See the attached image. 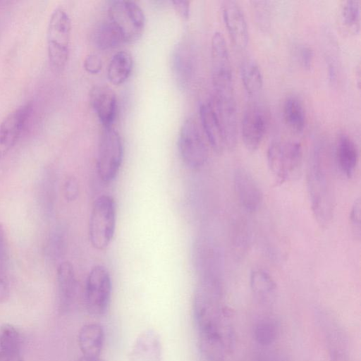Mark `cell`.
Listing matches in <instances>:
<instances>
[{
    "label": "cell",
    "instance_id": "cell-36",
    "mask_svg": "<svg viewBox=\"0 0 361 361\" xmlns=\"http://www.w3.org/2000/svg\"><path fill=\"white\" fill-rule=\"evenodd\" d=\"M8 249L4 228L0 224V274L6 276L8 266Z\"/></svg>",
    "mask_w": 361,
    "mask_h": 361
},
{
    "label": "cell",
    "instance_id": "cell-7",
    "mask_svg": "<svg viewBox=\"0 0 361 361\" xmlns=\"http://www.w3.org/2000/svg\"><path fill=\"white\" fill-rule=\"evenodd\" d=\"M123 158V146L119 133L112 127L105 128L101 135L97 170L104 183H111L117 176Z\"/></svg>",
    "mask_w": 361,
    "mask_h": 361
},
{
    "label": "cell",
    "instance_id": "cell-24",
    "mask_svg": "<svg viewBox=\"0 0 361 361\" xmlns=\"http://www.w3.org/2000/svg\"><path fill=\"white\" fill-rule=\"evenodd\" d=\"M104 332L97 323L87 324L78 333V345L82 356L99 357L104 345Z\"/></svg>",
    "mask_w": 361,
    "mask_h": 361
},
{
    "label": "cell",
    "instance_id": "cell-10",
    "mask_svg": "<svg viewBox=\"0 0 361 361\" xmlns=\"http://www.w3.org/2000/svg\"><path fill=\"white\" fill-rule=\"evenodd\" d=\"M212 75L214 90L233 87V73L226 42L221 32H215L211 40Z\"/></svg>",
    "mask_w": 361,
    "mask_h": 361
},
{
    "label": "cell",
    "instance_id": "cell-5",
    "mask_svg": "<svg viewBox=\"0 0 361 361\" xmlns=\"http://www.w3.org/2000/svg\"><path fill=\"white\" fill-rule=\"evenodd\" d=\"M302 156V145L298 141L279 140L269 145L267 160L276 183L283 184L293 177L300 166Z\"/></svg>",
    "mask_w": 361,
    "mask_h": 361
},
{
    "label": "cell",
    "instance_id": "cell-8",
    "mask_svg": "<svg viewBox=\"0 0 361 361\" xmlns=\"http://www.w3.org/2000/svg\"><path fill=\"white\" fill-rule=\"evenodd\" d=\"M178 148L181 159L186 166L199 169L204 165L209 157V149L197 121L187 118L182 124Z\"/></svg>",
    "mask_w": 361,
    "mask_h": 361
},
{
    "label": "cell",
    "instance_id": "cell-35",
    "mask_svg": "<svg viewBox=\"0 0 361 361\" xmlns=\"http://www.w3.org/2000/svg\"><path fill=\"white\" fill-rule=\"evenodd\" d=\"M360 216L361 204L360 198H357L354 201L352 205L349 214V221L353 233L358 240L360 239L361 235Z\"/></svg>",
    "mask_w": 361,
    "mask_h": 361
},
{
    "label": "cell",
    "instance_id": "cell-18",
    "mask_svg": "<svg viewBox=\"0 0 361 361\" xmlns=\"http://www.w3.org/2000/svg\"><path fill=\"white\" fill-rule=\"evenodd\" d=\"M195 251L199 279L221 280V255L216 245L208 240H201Z\"/></svg>",
    "mask_w": 361,
    "mask_h": 361
},
{
    "label": "cell",
    "instance_id": "cell-25",
    "mask_svg": "<svg viewBox=\"0 0 361 361\" xmlns=\"http://www.w3.org/2000/svg\"><path fill=\"white\" fill-rule=\"evenodd\" d=\"M0 361H24L20 334L10 324L0 327Z\"/></svg>",
    "mask_w": 361,
    "mask_h": 361
},
{
    "label": "cell",
    "instance_id": "cell-30",
    "mask_svg": "<svg viewBox=\"0 0 361 361\" xmlns=\"http://www.w3.org/2000/svg\"><path fill=\"white\" fill-rule=\"evenodd\" d=\"M250 284L255 296L262 302L269 301L276 289L274 279L263 269H257L251 271Z\"/></svg>",
    "mask_w": 361,
    "mask_h": 361
},
{
    "label": "cell",
    "instance_id": "cell-16",
    "mask_svg": "<svg viewBox=\"0 0 361 361\" xmlns=\"http://www.w3.org/2000/svg\"><path fill=\"white\" fill-rule=\"evenodd\" d=\"M233 185L238 200L245 210L255 212L260 208L263 193L249 171L242 168L237 169L233 175Z\"/></svg>",
    "mask_w": 361,
    "mask_h": 361
},
{
    "label": "cell",
    "instance_id": "cell-26",
    "mask_svg": "<svg viewBox=\"0 0 361 361\" xmlns=\"http://www.w3.org/2000/svg\"><path fill=\"white\" fill-rule=\"evenodd\" d=\"M133 61L130 53L120 51L111 58L108 69L109 80L114 85L123 84L131 75Z\"/></svg>",
    "mask_w": 361,
    "mask_h": 361
},
{
    "label": "cell",
    "instance_id": "cell-2",
    "mask_svg": "<svg viewBox=\"0 0 361 361\" xmlns=\"http://www.w3.org/2000/svg\"><path fill=\"white\" fill-rule=\"evenodd\" d=\"M324 148L314 149L307 171V188L312 214L322 227L332 220L335 207L334 176Z\"/></svg>",
    "mask_w": 361,
    "mask_h": 361
},
{
    "label": "cell",
    "instance_id": "cell-29",
    "mask_svg": "<svg viewBox=\"0 0 361 361\" xmlns=\"http://www.w3.org/2000/svg\"><path fill=\"white\" fill-rule=\"evenodd\" d=\"M39 203L43 214L49 217L54 212L56 197V176L51 171H47L42 176L38 189Z\"/></svg>",
    "mask_w": 361,
    "mask_h": 361
},
{
    "label": "cell",
    "instance_id": "cell-40",
    "mask_svg": "<svg viewBox=\"0 0 361 361\" xmlns=\"http://www.w3.org/2000/svg\"><path fill=\"white\" fill-rule=\"evenodd\" d=\"M10 297V287L6 276L0 274V304L5 303Z\"/></svg>",
    "mask_w": 361,
    "mask_h": 361
},
{
    "label": "cell",
    "instance_id": "cell-1",
    "mask_svg": "<svg viewBox=\"0 0 361 361\" xmlns=\"http://www.w3.org/2000/svg\"><path fill=\"white\" fill-rule=\"evenodd\" d=\"M221 281L199 279L192 310L200 349L209 361L223 359L231 345V327L226 310L221 306Z\"/></svg>",
    "mask_w": 361,
    "mask_h": 361
},
{
    "label": "cell",
    "instance_id": "cell-38",
    "mask_svg": "<svg viewBox=\"0 0 361 361\" xmlns=\"http://www.w3.org/2000/svg\"><path fill=\"white\" fill-rule=\"evenodd\" d=\"M64 198L68 202L75 201L79 195V184L73 176L66 178L63 185Z\"/></svg>",
    "mask_w": 361,
    "mask_h": 361
},
{
    "label": "cell",
    "instance_id": "cell-4",
    "mask_svg": "<svg viewBox=\"0 0 361 361\" xmlns=\"http://www.w3.org/2000/svg\"><path fill=\"white\" fill-rule=\"evenodd\" d=\"M116 209L114 199L108 195L97 197L92 204L89 223L91 245L98 250L106 249L115 233Z\"/></svg>",
    "mask_w": 361,
    "mask_h": 361
},
{
    "label": "cell",
    "instance_id": "cell-27",
    "mask_svg": "<svg viewBox=\"0 0 361 361\" xmlns=\"http://www.w3.org/2000/svg\"><path fill=\"white\" fill-rule=\"evenodd\" d=\"M283 117L292 130L298 133L303 131L306 124V112L300 98L295 95L286 98L283 104Z\"/></svg>",
    "mask_w": 361,
    "mask_h": 361
},
{
    "label": "cell",
    "instance_id": "cell-39",
    "mask_svg": "<svg viewBox=\"0 0 361 361\" xmlns=\"http://www.w3.org/2000/svg\"><path fill=\"white\" fill-rule=\"evenodd\" d=\"M102 59L96 54L87 55L83 63L85 70L93 75L98 74L102 71Z\"/></svg>",
    "mask_w": 361,
    "mask_h": 361
},
{
    "label": "cell",
    "instance_id": "cell-23",
    "mask_svg": "<svg viewBox=\"0 0 361 361\" xmlns=\"http://www.w3.org/2000/svg\"><path fill=\"white\" fill-rule=\"evenodd\" d=\"M336 161L345 176L350 178L354 176L358 164L359 152L354 140L346 134H341L337 139Z\"/></svg>",
    "mask_w": 361,
    "mask_h": 361
},
{
    "label": "cell",
    "instance_id": "cell-33",
    "mask_svg": "<svg viewBox=\"0 0 361 361\" xmlns=\"http://www.w3.org/2000/svg\"><path fill=\"white\" fill-rule=\"evenodd\" d=\"M67 235L63 226H56L49 234L47 239L45 252L51 261H57L61 258L66 249Z\"/></svg>",
    "mask_w": 361,
    "mask_h": 361
},
{
    "label": "cell",
    "instance_id": "cell-34",
    "mask_svg": "<svg viewBox=\"0 0 361 361\" xmlns=\"http://www.w3.org/2000/svg\"><path fill=\"white\" fill-rule=\"evenodd\" d=\"M278 334L279 327L276 322L269 318L259 320L253 328L254 338L262 346L271 345L276 340Z\"/></svg>",
    "mask_w": 361,
    "mask_h": 361
},
{
    "label": "cell",
    "instance_id": "cell-3",
    "mask_svg": "<svg viewBox=\"0 0 361 361\" xmlns=\"http://www.w3.org/2000/svg\"><path fill=\"white\" fill-rule=\"evenodd\" d=\"M71 32L68 13L63 7L56 8L48 23L47 44L49 63L58 71L65 68L68 60Z\"/></svg>",
    "mask_w": 361,
    "mask_h": 361
},
{
    "label": "cell",
    "instance_id": "cell-19",
    "mask_svg": "<svg viewBox=\"0 0 361 361\" xmlns=\"http://www.w3.org/2000/svg\"><path fill=\"white\" fill-rule=\"evenodd\" d=\"M162 345L158 334L153 329L140 333L129 353V361H161Z\"/></svg>",
    "mask_w": 361,
    "mask_h": 361
},
{
    "label": "cell",
    "instance_id": "cell-41",
    "mask_svg": "<svg viewBox=\"0 0 361 361\" xmlns=\"http://www.w3.org/2000/svg\"><path fill=\"white\" fill-rule=\"evenodd\" d=\"M175 9L185 19L188 18L190 15V2L187 1L176 0L172 1Z\"/></svg>",
    "mask_w": 361,
    "mask_h": 361
},
{
    "label": "cell",
    "instance_id": "cell-11",
    "mask_svg": "<svg viewBox=\"0 0 361 361\" xmlns=\"http://www.w3.org/2000/svg\"><path fill=\"white\" fill-rule=\"evenodd\" d=\"M269 124V115L262 105H249L241 121V137L245 147L255 151L260 146Z\"/></svg>",
    "mask_w": 361,
    "mask_h": 361
},
{
    "label": "cell",
    "instance_id": "cell-17",
    "mask_svg": "<svg viewBox=\"0 0 361 361\" xmlns=\"http://www.w3.org/2000/svg\"><path fill=\"white\" fill-rule=\"evenodd\" d=\"M90 103L104 128L112 127L118 110L115 92L105 85H95L90 91Z\"/></svg>",
    "mask_w": 361,
    "mask_h": 361
},
{
    "label": "cell",
    "instance_id": "cell-9",
    "mask_svg": "<svg viewBox=\"0 0 361 361\" xmlns=\"http://www.w3.org/2000/svg\"><path fill=\"white\" fill-rule=\"evenodd\" d=\"M112 283L108 270L97 265L90 270L85 283V302L87 312L94 316L104 315L108 310Z\"/></svg>",
    "mask_w": 361,
    "mask_h": 361
},
{
    "label": "cell",
    "instance_id": "cell-15",
    "mask_svg": "<svg viewBox=\"0 0 361 361\" xmlns=\"http://www.w3.org/2000/svg\"><path fill=\"white\" fill-rule=\"evenodd\" d=\"M222 16L228 35L234 46L244 49L248 43L249 32L245 13L238 1H224L221 6Z\"/></svg>",
    "mask_w": 361,
    "mask_h": 361
},
{
    "label": "cell",
    "instance_id": "cell-37",
    "mask_svg": "<svg viewBox=\"0 0 361 361\" xmlns=\"http://www.w3.org/2000/svg\"><path fill=\"white\" fill-rule=\"evenodd\" d=\"M296 57L300 64L304 68L309 69L313 63V49L309 45L300 44L296 48Z\"/></svg>",
    "mask_w": 361,
    "mask_h": 361
},
{
    "label": "cell",
    "instance_id": "cell-44",
    "mask_svg": "<svg viewBox=\"0 0 361 361\" xmlns=\"http://www.w3.org/2000/svg\"><path fill=\"white\" fill-rule=\"evenodd\" d=\"M355 73H357V75H355V78H357V85L360 87V64L357 66V69L355 71Z\"/></svg>",
    "mask_w": 361,
    "mask_h": 361
},
{
    "label": "cell",
    "instance_id": "cell-22",
    "mask_svg": "<svg viewBox=\"0 0 361 361\" xmlns=\"http://www.w3.org/2000/svg\"><path fill=\"white\" fill-rule=\"evenodd\" d=\"M56 279L59 309L65 312L73 305L77 292V281L71 263L66 261L59 265Z\"/></svg>",
    "mask_w": 361,
    "mask_h": 361
},
{
    "label": "cell",
    "instance_id": "cell-20",
    "mask_svg": "<svg viewBox=\"0 0 361 361\" xmlns=\"http://www.w3.org/2000/svg\"><path fill=\"white\" fill-rule=\"evenodd\" d=\"M171 64L178 85L185 89L192 80L194 71L193 55L186 42H180L175 47Z\"/></svg>",
    "mask_w": 361,
    "mask_h": 361
},
{
    "label": "cell",
    "instance_id": "cell-6",
    "mask_svg": "<svg viewBox=\"0 0 361 361\" xmlns=\"http://www.w3.org/2000/svg\"><path fill=\"white\" fill-rule=\"evenodd\" d=\"M108 16L109 20L120 30L125 43H133L142 36L145 16L136 2L121 0L111 1Z\"/></svg>",
    "mask_w": 361,
    "mask_h": 361
},
{
    "label": "cell",
    "instance_id": "cell-32",
    "mask_svg": "<svg viewBox=\"0 0 361 361\" xmlns=\"http://www.w3.org/2000/svg\"><path fill=\"white\" fill-rule=\"evenodd\" d=\"M360 0H346L341 5V23L345 30L351 34H357L360 30Z\"/></svg>",
    "mask_w": 361,
    "mask_h": 361
},
{
    "label": "cell",
    "instance_id": "cell-31",
    "mask_svg": "<svg viewBox=\"0 0 361 361\" xmlns=\"http://www.w3.org/2000/svg\"><path fill=\"white\" fill-rule=\"evenodd\" d=\"M95 43L102 50H108L125 43L122 34L110 20L102 24L95 33Z\"/></svg>",
    "mask_w": 361,
    "mask_h": 361
},
{
    "label": "cell",
    "instance_id": "cell-21",
    "mask_svg": "<svg viewBox=\"0 0 361 361\" xmlns=\"http://www.w3.org/2000/svg\"><path fill=\"white\" fill-rule=\"evenodd\" d=\"M199 111L202 128L209 145L216 152L222 153L226 149L225 141L212 100L202 103Z\"/></svg>",
    "mask_w": 361,
    "mask_h": 361
},
{
    "label": "cell",
    "instance_id": "cell-43",
    "mask_svg": "<svg viewBox=\"0 0 361 361\" xmlns=\"http://www.w3.org/2000/svg\"><path fill=\"white\" fill-rule=\"evenodd\" d=\"M78 361H103L99 357H91L82 356Z\"/></svg>",
    "mask_w": 361,
    "mask_h": 361
},
{
    "label": "cell",
    "instance_id": "cell-13",
    "mask_svg": "<svg viewBox=\"0 0 361 361\" xmlns=\"http://www.w3.org/2000/svg\"><path fill=\"white\" fill-rule=\"evenodd\" d=\"M222 130L226 149L233 150L238 141L235 94H214L211 99Z\"/></svg>",
    "mask_w": 361,
    "mask_h": 361
},
{
    "label": "cell",
    "instance_id": "cell-14",
    "mask_svg": "<svg viewBox=\"0 0 361 361\" xmlns=\"http://www.w3.org/2000/svg\"><path fill=\"white\" fill-rule=\"evenodd\" d=\"M319 323L324 332L331 361H348V341L346 335L332 314L321 312Z\"/></svg>",
    "mask_w": 361,
    "mask_h": 361
},
{
    "label": "cell",
    "instance_id": "cell-28",
    "mask_svg": "<svg viewBox=\"0 0 361 361\" xmlns=\"http://www.w3.org/2000/svg\"><path fill=\"white\" fill-rule=\"evenodd\" d=\"M240 73L246 92L253 95L258 93L263 86V75L257 62L252 57H245L240 66Z\"/></svg>",
    "mask_w": 361,
    "mask_h": 361
},
{
    "label": "cell",
    "instance_id": "cell-42",
    "mask_svg": "<svg viewBox=\"0 0 361 361\" xmlns=\"http://www.w3.org/2000/svg\"><path fill=\"white\" fill-rule=\"evenodd\" d=\"M262 361H284L279 355L276 353H267L263 355Z\"/></svg>",
    "mask_w": 361,
    "mask_h": 361
},
{
    "label": "cell",
    "instance_id": "cell-12",
    "mask_svg": "<svg viewBox=\"0 0 361 361\" xmlns=\"http://www.w3.org/2000/svg\"><path fill=\"white\" fill-rule=\"evenodd\" d=\"M33 106L27 102L9 113L0 123V158L18 142L32 116Z\"/></svg>",
    "mask_w": 361,
    "mask_h": 361
}]
</instances>
